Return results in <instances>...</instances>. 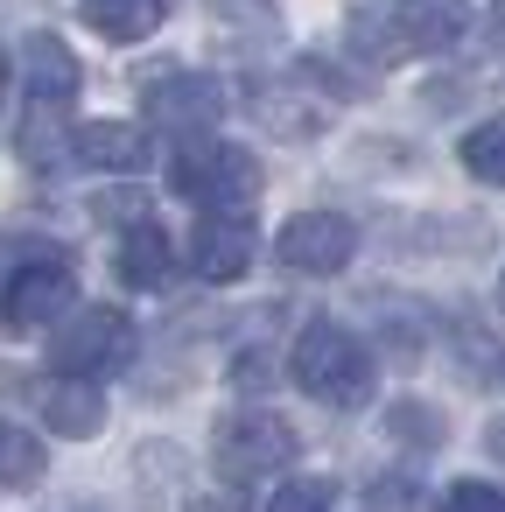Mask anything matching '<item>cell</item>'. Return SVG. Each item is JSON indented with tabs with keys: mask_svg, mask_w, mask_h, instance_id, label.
Here are the masks:
<instances>
[{
	"mask_svg": "<svg viewBox=\"0 0 505 512\" xmlns=\"http://www.w3.org/2000/svg\"><path fill=\"white\" fill-rule=\"evenodd\" d=\"M498 302H505V274H498Z\"/></svg>",
	"mask_w": 505,
	"mask_h": 512,
	"instance_id": "cell-25",
	"label": "cell"
},
{
	"mask_svg": "<svg viewBox=\"0 0 505 512\" xmlns=\"http://www.w3.org/2000/svg\"><path fill=\"white\" fill-rule=\"evenodd\" d=\"M71 155H78L85 169L134 176V169H148V134H141V127H127V120H92V127H78V134H71Z\"/></svg>",
	"mask_w": 505,
	"mask_h": 512,
	"instance_id": "cell-11",
	"label": "cell"
},
{
	"mask_svg": "<svg viewBox=\"0 0 505 512\" xmlns=\"http://www.w3.org/2000/svg\"><path fill=\"white\" fill-rule=\"evenodd\" d=\"M43 477V442L15 421H0V491H29Z\"/></svg>",
	"mask_w": 505,
	"mask_h": 512,
	"instance_id": "cell-16",
	"label": "cell"
},
{
	"mask_svg": "<svg viewBox=\"0 0 505 512\" xmlns=\"http://www.w3.org/2000/svg\"><path fill=\"white\" fill-rule=\"evenodd\" d=\"M491 50L505 57V0H491Z\"/></svg>",
	"mask_w": 505,
	"mask_h": 512,
	"instance_id": "cell-22",
	"label": "cell"
},
{
	"mask_svg": "<svg viewBox=\"0 0 505 512\" xmlns=\"http://www.w3.org/2000/svg\"><path fill=\"white\" fill-rule=\"evenodd\" d=\"M463 29H470V0H393V15H386L393 50H414V57L456 50Z\"/></svg>",
	"mask_w": 505,
	"mask_h": 512,
	"instance_id": "cell-8",
	"label": "cell"
},
{
	"mask_svg": "<svg viewBox=\"0 0 505 512\" xmlns=\"http://www.w3.org/2000/svg\"><path fill=\"white\" fill-rule=\"evenodd\" d=\"M435 512H505V491H498V484L463 477V484H449V491H442V505H435Z\"/></svg>",
	"mask_w": 505,
	"mask_h": 512,
	"instance_id": "cell-20",
	"label": "cell"
},
{
	"mask_svg": "<svg viewBox=\"0 0 505 512\" xmlns=\"http://www.w3.org/2000/svg\"><path fill=\"white\" fill-rule=\"evenodd\" d=\"M463 169H470L477 183L505 190V120H484V127L463 134Z\"/></svg>",
	"mask_w": 505,
	"mask_h": 512,
	"instance_id": "cell-17",
	"label": "cell"
},
{
	"mask_svg": "<svg viewBox=\"0 0 505 512\" xmlns=\"http://www.w3.org/2000/svg\"><path fill=\"white\" fill-rule=\"evenodd\" d=\"M330 505H337V484L330 477H288L267 498V512H330Z\"/></svg>",
	"mask_w": 505,
	"mask_h": 512,
	"instance_id": "cell-19",
	"label": "cell"
},
{
	"mask_svg": "<svg viewBox=\"0 0 505 512\" xmlns=\"http://www.w3.org/2000/svg\"><path fill=\"white\" fill-rule=\"evenodd\" d=\"M274 253H281V267H295V274H344L351 253H358V225L337 218V211H295V218L281 225Z\"/></svg>",
	"mask_w": 505,
	"mask_h": 512,
	"instance_id": "cell-7",
	"label": "cell"
},
{
	"mask_svg": "<svg viewBox=\"0 0 505 512\" xmlns=\"http://www.w3.org/2000/svg\"><path fill=\"white\" fill-rule=\"evenodd\" d=\"M386 428H393L400 442H414V449H435V442H442V414H435L428 400H393Z\"/></svg>",
	"mask_w": 505,
	"mask_h": 512,
	"instance_id": "cell-18",
	"label": "cell"
},
{
	"mask_svg": "<svg viewBox=\"0 0 505 512\" xmlns=\"http://www.w3.org/2000/svg\"><path fill=\"white\" fill-rule=\"evenodd\" d=\"M22 71H29V99H50V106L78 99V57L57 36H29L22 43Z\"/></svg>",
	"mask_w": 505,
	"mask_h": 512,
	"instance_id": "cell-13",
	"label": "cell"
},
{
	"mask_svg": "<svg viewBox=\"0 0 505 512\" xmlns=\"http://www.w3.org/2000/svg\"><path fill=\"white\" fill-rule=\"evenodd\" d=\"M71 302H78V274H71L64 246H43L36 260H22L0 281V323L8 330H43V323L71 316Z\"/></svg>",
	"mask_w": 505,
	"mask_h": 512,
	"instance_id": "cell-4",
	"label": "cell"
},
{
	"mask_svg": "<svg viewBox=\"0 0 505 512\" xmlns=\"http://www.w3.org/2000/svg\"><path fill=\"white\" fill-rule=\"evenodd\" d=\"M288 372H295V386H302L309 400H323V407H365V400H372V379H379L372 351H365L344 323H309V330L295 337V351H288Z\"/></svg>",
	"mask_w": 505,
	"mask_h": 512,
	"instance_id": "cell-1",
	"label": "cell"
},
{
	"mask_svg": "<svg viewBox=\"0 0 505 512\" xmlns=\"http://www.w3.org/2000/svg\"><path fill=\"white\" fill-rule=\"evenodd\" d=\"M134 358V316L113 309V302H85L64 316V330L50 337V365L57 372H78V379H106Z\"/></svg>",
	"mask_w": 505,
	"mask_h": 512,
	"instance_id": "cell-3",
	"label": "cell"
},
{
	"mask_svg": "<svg viewBox=\"0 0 505 512\" xmlns=\"http://www.w3.org/2000/svg\"><path fill=\"white\" fill-rule=\"evenodd\" d=\"M0 99H8V57H0Z\"/></svg>",
	"mask_w": 505,
	"mask_h": 512,
	"instance_id": "cell-23",
	"label": "cell"
},
{
	"mask_svg": "<svg viewBox=\"0 0 505 512\" xmlns=\"http://www.w3.org/2000/svg\"><path fill=\"white\" fill-rule=\"evenodd\" d=\"M113 267H120V281H127V288H162V281L176 274V246H169V232H162L155 218H134V225L120 232Z\"/></svg>",
	"mask_w": 505,
	"mask_h": 512,
	"instance_id": "cell-12",
	"label": "cell"
},
{
	"mask_svg": "<svg viewBox=\"0 0 505 512\" xmlns=\"http://www.w3.org/2000/svg\"><path fill=\"white\" fill-rule=\"evenodd\" d=\"M57 512H99V505H57Z\"/></svg>",
	"mask_w": 505,
	"mask_h": 512,
	"instance_id": "cell-24",
	"label": "cell"
},
{
	"mask_svg": "<svg viewBox=\"0 0 505 512\" xmlns=\"http://www.w3.org/2000/svg\"><path fill=\"white\" fill-rule=\"evenodd\" d=\"M211 456H218V470H225L232 484H253V477L295 463V428H288L281 414H267V407H239V414L218 421Z\"/></svg>",
	"mask_w": 505,
	"mask_h": 512,
	"instance_id": "cell-5",
	"label": "cell"
},
{
	"mask_svg": "<svg viewBox=\"0 0 505 512\" xmlns=\"http://www.w3.org/2000/svg\"><path fill=\"white\" fill-rule=\"evenodd\" d=\"M141 113L162 127V134H211L218 113H225V85L204 78V71H155L141 85Z\"/></svg>",
	"mask_w": 505,
	"mask_h": 512,
	"instance_id": "cell-6",
	"label": "cell"
},
{
	"mask_svg": "<svg viewBox=\"0 0 505 512\" xmlns=\"http://www.w3.org/2000/svg\"><path fill=\"white\" fill-rule=\"evenodd\" d=\"M225 29H274V0H211Z\"/></svg>",
	"mask_w": 505,
	"mask_h": 512,
	"instance_id": "cell-21",
	"label": "cell"
},
{
	"mask_svg": "<svg viewBox=\"0 0 505 512\" xmlns=\"http://www.w3.org/2000/svg\"><path fill=\"white\" fill-rule=\"evenodd\" d=\"M169 190L190 197L197 211H246L260 197V162L232 141H211V134H190L169 162Z\"/></svg>",
	"mask_w": 505,
	"mask_h": 512,
	"instance_id": "cell-2",
	"label": "cell"
},
{
	"mask_svg": "<svg viewBox=\"0 0 505 512\" xmlns=\"http://www.w3.org/2000/svg\"><path fill=\"white\" fill-rule=\"evenodd\" d=\"M85 22L106 43H141L169 22V0H85Z\"/></svg>",
	"mask_w": 505,
	"mask_h": 512,
	"instance_id": "cell-14",
	"label": "cell"
},
{
	"mask_svg": "<svg viewBox=\"0 0 505 512\" xmlns=\"http://www.w3.org/2000/svg\"><path fill=\"white\" fill-rule=\"evenodd\" d=\"M190 267L204 281H239L253 267V225H246V211H204L197 232H190Z\"/></svg>",
	"mask_w": 505,
	"mask_h": 512,
	"instance_id": "cell-10",
	"label": "cell"
},
{
	"mask_svg": "<svg viewBox=\"0 0 505 512\" xmlns=\"http://www.w3.org/2000/svg\"><path fill=\"white\" fill-rule=\"evenodd\" d=\"M64 113H71V106L29 99V113H22V141H15L29 169H57V162L71 155V141H64Z\"/></svg>",
	"mask_w": 505,
	"mask_h": 512,
	"instance_id": "cell-15",
	"label": "cell"
},
{
	"mask_svg": "<svg viewBox=\"0 0 505 512\" xmlns=\"http://www.w3.org/2000/svg\"><path fill=\"white\" fill-rule=\"evenodd\" d=\"M36 414H43L50 435H64V442H92V435L106 428V393H99V379L57 372V379L36 386Z\"/></svg>",
	"mask_w": 505,
	"mask_h": 512,
	"instance_id": "cell-9",
	"label": "cell"
}]
</instances>
